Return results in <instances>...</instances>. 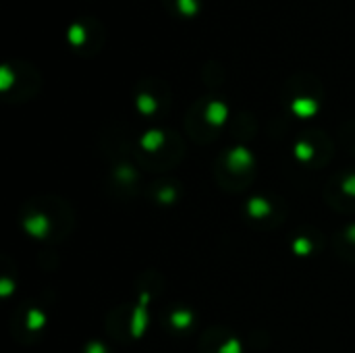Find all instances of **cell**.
Wrapping results in <instances>:
<instances>
[{
  "label": "cell",
  "instance_id": "1",
  "mask_svg": "<svg viewBox=\"0 0 355 353\" xmlns=\"http://www.w3.org/2000/svg\"><path fill=\"white\" fill-rule=\"evenodd\" d=\"M206 117H208V121H210L212 125H220V123L225 121V117H227V108H225V104H220V102H212V104L208 106V110H206Z\"/></svg>",
  "mask_w": 355,
  "mask_h": 353
},
{
  "label": "cell",
  "instance_id": "2",
  "mask_svg": "<svg viewBox=\"0 0 355 353\" xmlns=\"http://www.w3.org/2000/svg\"><path fill=\"white\" fill-rule=\"evenodd\" d=\"M316 108H318V104H316L314 100L300 98V100L293 102V110H295V114H300V117H310V114L316 112Z\"/></svg>",
  "mask_w": 355,
  "mask_h": 353
},
{
  "label": "cell",
  "instance_id": "3",
  "mask_svg": "<svg viewBox=\"0 0 355 353\" xmlns=\"http://www.w3.org/2000/svg\"><path fill=\"white\" fill-rule=\"evenodd\" d=\"M67 37H69V42L73 44V46H81L83 42H85V29L81 27V25H71L69 27V33H67Z\"/></svg>",
  "mask_w": 355,
  "mask_h": 353
},
{
  "label": "cell",
  "instance_id": "4",
  "mask_svg": "<svg viewBox=\"0 0 355 353\" xmlns=\"http://www.w3.org/2000/svg\"><path fill=\"white\" fill-rule=\"evenodd\" d=\"M177 8L185 17H193L198 12V0H177Z\"/></svg>",
  "mask_w": 355,
  "mask_h": 353
},
{
  "label": "cell",
  "instance_id": "5",
  "mask_svg": "<svg viewBox=\"0 0 355 353\" xmlns=\"http://www.w3.org/2000/svg\"><path fill=\"white\" fill-rule=\"evenodd\" d=\"M137 106H139V110L146 112V114H150V112L156 110V102H154V98H150L148 94H141V96L137 98Z\"/></svg>",
  "mask_w": 355,
  "mask_h": 353
},
{
  "label": "cell",
  "instance_id": "6",
  "mask_svg": "<svg viewBox=\"0 0 355 353\" xmlns=\"http://www.w3.org/2000/svg\"><path fill=\"white\" fill-rule=\"evenodd\" d=\"M10 83H12V73L8 71V67H2V69H0V87L6 89Z\"/></svg>",
  "mask_w": 355,
  "mask_h": 353
}]
</instances>
